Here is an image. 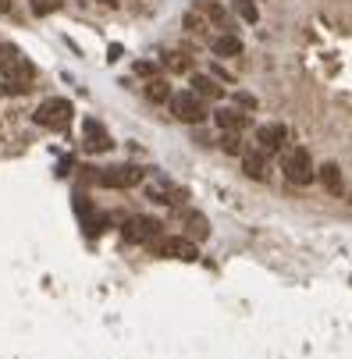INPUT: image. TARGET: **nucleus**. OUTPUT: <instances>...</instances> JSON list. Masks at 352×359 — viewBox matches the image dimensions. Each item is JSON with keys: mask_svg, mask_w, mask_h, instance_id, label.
I'll return each instance as SVG.
<instances>
[{"mask_svg": "<svg viewBox=\"0 0 352 359\" xmlns=\"http://www.w3.org/2000/svg\"><path fill=\"white\" fill-rule=\"evenodd\" d=\"M210 47H214L217 57H239V54H242V39H239L235 32H221Z\"/></svg>", "mask_w": 352, "mask_h": 359, "instance_id": "4468645a", "label": "nucleus"}, {"mask_svg": "<svg viewBox=\"0 0 352 359\" xmlns=\"http://www.w3.org/2000/svg\"><path fill=\"white\" fill-rule=\"evenodd\" d=\"M11 11V0H0V14H8Z\"/></svg>", "mask_w": 352, "mask_h": 359, "instance_id": "a878e982", "label": "nucleus"}, {"mask_svg": "<svg viewBox=\"0 0 352 359\" xmlns=\"http://www.w3.org/2000/svg\"><path fill=\"white\" fill-rule=\"evenodd\" d=\"M22 93H29V82H11V78L0 82V96H22Z\"/></svg>", "mask_w": 352, "mask_h": 359, "instance_id": "412c9836", "label": "nucleus"}, {"mask_svg": "<svg viewBox=\"0 0 352 359\" xmlns=\"http://www.w3.org/2000/svg\"><path fill=\"white\" fill-rule=\"evenodd\" d=\"M189 86L203 96V100H221L224 96V89L217 86V82H214V75H192V82H189Z\"/></svg>", "mask_w": 352, "mask_h": 359, "instance_id": "2eb2a0df", "label": "nucleus"}, {"mask_svg": "<svg viewBox=\"0 0 352 359\" xmlns=\"http://www.w3.org/2000/svg\"><path fill=\"white\" fill-rule=\"evenodd\" d=\"M164 65H168L171 72H189V68H192V61L185 57V54H164Z\"/></svg>", "mask_w": 352, "mask_h": 359, "instance_id": "aec40b11", "label": "nucleus"}, {"mask_svg": "<svg viewBox=\"0 0 352 359\" xmlns=\"http://www.w3.org/2000/svg\"><path fill=\"white\" fill-rule=\"evenodd\" d=\"M214 124L221 132H242L250 124V114H242L239 107H221V111H214Z\"/></svg>", "mask_w": 352, "mask_h": 359, "instance_id": "9d476101", "label": "nucleus"}, {"mask_svg": "<svg viewBox=\"0 0 352 359\" xmlns=\"http://www.w3.org/2000/svg\"><path fill=\"white\" fill-rule=\"evenodd\" d=\"M171 111H175V118L178 121H185V124H203L206 121V100L196 93V89H182V93H175L171 96Z\"/></svg>", "mask_w": 352, "mask_h": 359, "instance_id": "7ed1b4c3", "label": "nucleus"}, {"mask_svg": "<svg viewBox=\"0 0 352 359\" xmlns=\"http://www.w3.org/2000/svg\"><path fill=\"white\" fill-rule=\"evenodd\" d=\"M232 8H235V14L242 18L245 25H256V22H260V8H256V0H232Z\"/></svg>", "mask_w": 352, "mask_h": 359, "instance_id": "dca6fc26", "label": "nucleus"}, {"mask_svg": "<svg viewBox=\"0 0 352 359\" xmlns=\"http://www.w3.org/2000/svg\"><path fill=\"white\" fill-rule=\"evenodd\" d=\"M317 178H320V185H324V193H331V196H345V178H342V167L335 164V160H324V167H317Z\"/></svg>", "mask_w": 352, "mask_h": 359, "instance_id": "1a4fd4ad", "label": "nucleus"}, {"mask_svg": "<svg viewBox=\"0 0 352 359\" xmlns=\"http://www.w3.org/2000/svg\"><path fill=\"white\" fill-rule=\"evenodd\" d=\"M281 171L292 185H309L317 178V167H314V160H309V150H302V146L299 150H288L281 157Z\"/></svg>", "mask_w": 352, "mask_h": 359, "instance_id": "20e7f679", "label": "nucleus"}, {"mask_svg": "<svg viewBox=\"0 0 352 359\" xmlns=\"http://www.w3.org/2000/svg\"><path fill=\"white\" fill-rule=\"evenodd\" d=\"M0 75L11 78V82H32L36 78V65L18 47L0 43Z\"/></svg>", "mask_w": 352, "mask_h": 359, "instance_id": "f03ea898", "label": "nucleus"}, {"mask_svg": "<svg viewBox=\"0 0 352 359\" xmlns=\"http://www.w3.org/2000/svg\"><path fill=\"white\" fill-rule=\"evenodd\" d=\"M221 150L232 153V157H242V150H245V146H242V132H224L221 135Z\"/></svg>", "mask_w": 352, "mask_h": 359, "instance_id": "a211bd4d", "label": "nucleus"}, {"mask_svg": "<svg viewBox=\"0 0 352 359\" xmlns=\"http://www.w3.org/2000/svg\"><path fill=\"white\" fill-rule=\"evenodd\" d=\"M100 4H107V8H118V0H100Z\"/></svg>", "mask_w": 352, "mask_h": 359, "instance_id": "bb28decb", "label": "nucleus"}, {"mask_svg": "<svg viewBox=\"0 0 352 359\" xmlns=\"http://www.w3.org/2000/svg\"><path fill=\"white\" fill-rule=\"evenodd\" d=\"M103 188H132L142 182V171L135 164H118V167H103L100 178H96Z\"/></svg>", "mask_w": 352, "mask_h": 359, "instance_id": "423d86ee", "label": "nucleus"}, {"mask_svg": "<svg viewBox=\"0 0 352 359\" xmlns=\"http://www.w3.org/2000/svg\"><path fill=\"white\" fill-rule=\"evenodd\" d=\"M60 4H65V0H29V8H32V14H54V11H60Z\"/></svg>", "mask_w": 352, "mask_h": 359, "instance_id": "6ab92c4d", "label": "nucleus"}, {"mask_svg": "<svg viewBox=\"0 0 352 359\" xmlns=\"http://www.w3.org/2000/svg\"><path fill=\"white\" fill-rule=\"evenodd\" d=\"M146 96H150L153 103H168V100H171V86H168L164 78H150V82H146Z\"/></svg>", "mask_w": 352, "mask_h": 359, "instance_id": "f3484780", "label": "nucleus"}, {"mask_svg": "<svg viewBox=\"0 0 352 359\" xmlns=\"http://www.w3.org/2000/svg\"><path fill=\"white\" fill-rule=\"evenodd\" d=\"M72 114H75L72 100H65V96H54V100H43V103H39V107H36V114H32V121L39 124V129L65 132L68 124H72Z\"/></svg>", "mask_w": 352, "mask_h": 359, "instance_id": "f257e3e1", "label": "nucleus"}, {"mask_svg": "<svg viewBox=\"0 0 352 359\" xmlns=\"http://www.w3.org/2000/svg\"><path fill=\"white\" fill-rule=\"evenodd\" d=\"M182 25L189 29V32H196V36H203V32H206V22H203V18H199L196 11H189V14H185V18H182Z\"/></svg>", "mask_w": 352, "mask_h": 359, "instance_id": "4be33fe9", "label": "nucleus"}, {"mask_svg": "<svg viewBox=\"0 0 352 359\" xmlns=\"http://www.w3.org/2000/svg\"><path fill=\"white\" fill-rule=\"evenodd\" d=\"M160 221L157 217H132L129 228H125V242H153L160 239Z\"/></svg>", "mask_w": 352, "mask_h": 359, "instance_id": "0eeeda50", "label": "nucleus"}, {"mask_svg": "<svg viewBox=\"0 0 352 359\" xmlns=\"http://www.w3.org/2000/svg\"><path fill=\"white\" fill-rule=\"evenodd\" d=\"M189 224H192V235H199V239L210 235V228H206V221H203L199 214H189Z\"/></svg>", "mask_w": 352, "mask_h": 359, "instance_id": "5701e85b", "label": "nucleus"}, {"mask_svg": "<svg viewBox=\"0 0 352 359\" xmlns=\"http://www.w3.org/2000/svg\"><path fill=\"white\" fill-rule=\"evenodd\" d=\"M256 146L267 157L278 153L281 146H285V129H281V124H263V129H256Z\"/></svg>", "mask_w": 352, "mask_h": 359, "instance_id": "9b49d317", "label": "nucleus"}, {"mask_svg": "<svg viewBox=\"0 0 352 359\" xmlns=\"http://www.w3.org/2000/svg\"><path fill=\"white\" fill-rule=\"evenodd\" d=\"M199 11L206 14V22H214L217 29H224V32H235V18L228 14L217 0H199Z\"/></svg>", "mask_w": 352, "mask_h": 359, "instance_id": "f8f14e48", "label": "nucleus"}, {"mask_svg": "<svg viewBox=\"0 0 352 359\" xmlns=\"http://www.w3.org/2000/svg\"><path fill=\"white\" fill-rule=\"evenodd\" d=\"M150 249L157 252V257H168V260H185V263L199 260L196 242H192V239H185V235H164V239H153Z\"/></svg>", "mask_w": 352, "mask_h": 359, "instance_id": "39448f33", "label": "nucleus"}, {"mask_svg": "<svg viewBox=\"0 0 352 359\" xmlns=\"http://www.w3.org/2000/svg\"><path fill=\"white\" fill-rule=\"evenodd\" d=\"M235 107H242V111H253V107H256V100H253L250 93H235Z\"/></svg>", "mask_w": 352, "mask_h": 359, "instance_id": "b1692460", "label": "nucleus"}, {"mask_svg": "<svg viewBox=\"0 0 352 359\" xmlns=\"http://www.w3.org/2000/svg\"><path fill=\"white\" fill-rule=\"evenodd\" d=\"M242 167H245V175H250L253 182H263L267 178V153L260 150H242Z\"/></svg>", "mask_w": 352, "mask_h": 359, "instance_id": "ddd939ff", "label": "nucleus"}, {"mask_svg": "<svg viewBox=\"0 0 352 359\" xmlns=\"http://www.w3.org/2000/svg\"><path fill=\"white\" fill-rule=\"evenodd\" d=\"M82 132H86V150H93V153H107L111 146H114V139L107 135V129H103L96 118L82 121Z\"/></svg>", "mask_w": 352, "mask_h": 359, "instance_id": "6e6552de", "label": "nucleus"}, {"mask_svg": "<svg viewBox=\"0 0 352 359\" xmlns=\"http://www.w3.org/2000/svg\"><path fill=\"white\" fill-rule=\"evenodd\" d=\"M135 75H146V78H153V65H150V61H139V65H135Z\"/></svg>", "mask_w": 352, "mask_h": 359, "instance_id": "393cba45", "label": "nucleus"}]
</instances>
